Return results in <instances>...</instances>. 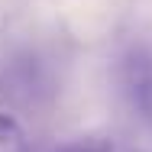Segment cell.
<instances>
[{"label": "cell", "instance_id": "6da1fadb", "mask_svg": "<svg viewBox=\"0 0 152 152\" xmlns=\"http://www.w3.org/2000/svg\"><path fill=\"white\" fill-rule=\"evenodd\" d=\"M123 88L129 94L133 107L152 120V52L133 49L123 61Z\"/></svg>", "mask_w": 152, "mask_h": 152}, {"label": "cell", "instance_id": "7a4b0ae2", "mask_svg": "<svg viewBox=\"0 0 152 152\" xmlns=\"http://www.w3.org/2000/svg\"><path fill=\"white\" fill-rule=\"evenodd\" d=\"M0 152H26V129L10 113H0Z\"/></svg>", "mask_w": 152, "mask_h": 152}, {"label": "cell", "instance_id": "3957f363", "mask_svg": "<svg viewBox=\"0 0 152 152\" xmlns=\"http://www.w3.org/2000/svg\"><path fill=\"white\" fill-rule=\"evenodd\" d=\"M61 152H110L104 142H97V139H81V142H71V146H65Z\"/></svg>", "mask_w": 152, "mask_h": 152}]
</instances>
